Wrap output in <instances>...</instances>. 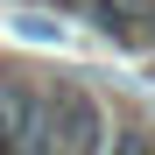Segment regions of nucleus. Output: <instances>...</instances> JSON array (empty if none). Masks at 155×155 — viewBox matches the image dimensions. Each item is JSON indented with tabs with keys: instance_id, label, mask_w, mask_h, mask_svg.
Here are the masks:
<instances>
[{
	"instance_id": "f257e3e1",
	"label": "nucleus",
	"mask_w": 155,
	"mask_h": 155,
	"mask_svg": "<svg viewBox=\"0 0 155 155\" xmlns=\"http://www.w3.org/2000/svg\"><path fill=\"white\" fill-rule=\"evenodd\" d=\"M99 106L85 85H42L35 99V127H28V155H99Z\"/></svg>"
},
{
	"instance_id": "f03ea898",
	"label": "nucleus",
	"mask_w": 155,
	"mask_h": 155,
	"mask_svg": "<svg viewBox=\"0 0 155 155\" xmlns=\"http://www.w3.org/2000/svg\"><path fill=\"white\" fill-rule=\"evenodd\" d=\"M35 99L42 85L0 71V155H28V127H35Z\"/></svg>"
},
{
	"instance_id": "7ed1b4c3",
	"label": "nucleus",
	"mask_w": 155,
	"mask_h": 155,
	"mask_svg": "<svg viewBox=\"0 0 155 155\" xmlns=\"http://www.w3.org/2000/svg\"><path fill=\"white\" fill-rule=\"evenodd\" d=\"M92 14L127 42H155V0H92Z\"/></svg>"
},
{
	"instance_id": "20e7f679",
	"label": "nucleus",
	"mask_w": 155,
	"mask_h": 155,
	"mask_svg": "<svg viewBox=\"0 0 155 155\" xmlns=\"http://www.w3.org/2000/svg\"><path fill=\"white\" fill-rule=\"evenodd\" d=\"M106 155H155V134L127 120V127H113V134H106Z\"/></svg>"
},
{
	"instance_id": "39448f33",
	"label": "nucleus",
	"mask_w": 155,
	"mask_h": 155,
	"mask_svg": "<svg viewBox=\"0 0 155 155\" xmlns=\"http://www.w3.org/2000/svg\"><path fill=\"white\" fill-rule=\"evenodd\" d=\"M57 7H92V0H57Z\"/></svg>"
}]
</instances>
